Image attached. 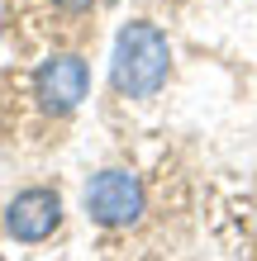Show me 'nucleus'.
Wrapping results in <instances>:
<instances>
[{"instance_id":"39448f33","label":"nucleus","mask_w":257,"mask_h":261,"mask_svg":"<svg viewBox=\"0 0 257 261\" xmlns=\"http://www.w3.org/2000/svg\"><path fill=\"white\" fill-rule=\"evenodd\" d=\"M57 5H62L67 14H86L90 5H96V0H57Z\"/></svg>"},{"instance_id":"20e7f679","label":"nucleus","mask_w":257,"mask_h":261,"mask_svg":"<svg viewBox=\"0 0 257 261\" xmlns=\"http://www.w3.org/2000/svg\"><path fill=\"white\" fill-rule=\"evenodd\" d=\"M57 223H62V199H57V190H24L5 209V228H10L14 242H43V238H53Z\"/></svg>"},{"instance_id":"7ed1b4c3","label":"nucleus","mask_w":257,"mask_h":261,"mask_svg":"<svg viewBox=\"0 0 257 261\" xmlns=\"http://www.w3.org/2000/svg\"><path fill=\"white\" fill-rule=\"evenodd\" d=\"M90 90V67L77 53H57L34 71V95L48 114H72Z\"/></svg>"},{"instance_id":"f03ea898","label":"nucleus","mask_w":257,"mask_h":261,"mask_svg":"<svg viewBox=\"0 0 257 261\" xmlns=\"http://www.w3.org/2000/svg\"><path fill=\"white\" fill-rule=\"evenodd\" d=\"M86 214L96 219L100 228H129L143 219V186L133 171H96L86 180Z\"/></svg>"},{"instance_id":"f257e3e1","label":"nucleus","mask_w":257,"mask_h":261,"mask_svg":"<svg viewBox=\"0 0 257 261\" xmlns=\"http://www.w3.org/2000/svg\"><path fill=\"white\" fill-rule=\"evenodd\" d=\"M167 71H172V43L157 24L133 19L119 29L114 57H110V81L119 95H133V100L153 95V90H162Z\"/></svg>"}]
</instances>
